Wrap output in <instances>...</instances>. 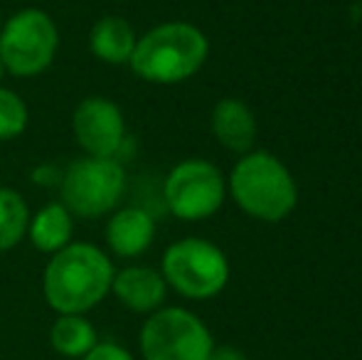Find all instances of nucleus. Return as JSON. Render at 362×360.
<instances>
[{"instance_id":"6ab92c4d","label":"nucleus","mask_w":362,"mask_h":360,"mask_svg":"<svg viewBox=\"0 0 362 360\" xmlns=\"http://www.w3.org/2000/svg\"><path fill=\"white\" fill-rule=\"evenodd\" d=\"M207 360H249V358L234 346H215L210 351V356H207Z\"/></svg>"},{"instance_id":"39448f33","label":"nucleus","mask_w":362,"mask_h":360,"mask_svg":"<svg viewBox=\"0 0 362 360\" xmlns=\"http://www.w3.org/2000/svg\"><path fill=\"white\" fill-rule=\"evenodd\" d=\"M163 279L187 298H212L227 286L229 262L217 245L200 237L173 242L163 255Z\"/></svg>"},{"instance_id":"7ed1b4c3","label":"nucleus","mask_w":362,"mask_h":360,"mask_svg":"<svg viewBox=\"0 0 362 360\" xmlns=\"http://www.w3.org/2000/svg\"><path fill=\"white\" fill-rule=\"evenodd\" d=\"M229 192L247 215L264 222H281L298 200L291 170L267 151L244 153L229 175Z\"/></svg>"},{"instance_id":"4468645a","label":"nucleus","mask_w":362,"mask_h":360,"mask_svg":"<svg viewBox=\"0 0 362 360\" xmlns=\"http://www.w3.org/2000/svg\"><path fill=\"white\" fill-rule=\"evenodd\" d=\"M72 217L74 215L62 202H49L42 210L35 212L28 225V237L35 250L54 255L62 247H67L72 242V232H74Z\"/></svg>"},{"instance_id":"f257e3e1","label":"nucleus","mask_w":362,"mask_h":360,"mask_svg":"<svg viewBox=\"0 0 362 360\" xmlns=\"http://www.w3.org/2000/svg\"><path fill=\"white\" fill-rule=\"evenodd\" d=\"M111 260L89 242H69L45 267L42 294L57 313H86L104 301L114 279Z\"/></svg>"},{"instance_id":"423d86ee","label":"nucleus","mask_w":362,"mask_h":360,"mask_svg":"<svg viewBox=\"0 0 362 360\" xmlns=\"http://www.w3.org/2000/svg\"><path fill=\"white\" fill-rule=\"evenodd\" d=\"M126 190V170L116 158L84 156L64 170L62 205L76 217H101L119 205Z\"/></svg>"},{"instance_id":"6e6552de","label":"nucleus","mask_w":362,"mask_h":360,"mask_svg":"<svg viewBox=\"0 0 362 360\" xmlns=\"http://www.w3.org/2000/svg\"><path fill=\"white\" fill-rule=\"evenodd\" d=\"M227 180L217 166L202 158H187L168 173L163 200L168 210L185 222L207 220L222 207Z\"/></svg>"},{"instance_id":"aec40b11","label":"nucleus","mask_w":362,"mask_h":360,"mask_svg":"<svg viewBox=\"0 0 362 360\" xmlns=\"http://www.w3.org/2000/svg\"><path fill=\"white\" fill-rule=\"evenodd\" d=\"M3 72H5V67H3V62H0V79H3Z\"/></svg>"},{"instance_id":"f3484780","label":"nucleus","mask_w":362,"mask_h":360,"mask_svg":"<svg viewBox=\"0 0 362 360\" xmlns=\"http://www.w3.org/2000/svg\"><path fill=\"white\" fill-rule=\"evenodd\" d=\"M28 129V106L13 89L0 87V141L18 139Z\"/></svg>"},{"instance_id":"f8f14e48","label":"nucleus","mask_w":362,"mask_h":360,"mask_svg":"<svg viewBox=\"0 0 362 360\" xmlns=\"http://www.w3.org/2000/svg\"><path fill=\"white\" fill-rule=\"evenodd\" d=\"M210 126L219 144L234 153H247L257 139L254 111L242 99H219L212 109Z\"/></svg>"},{"instance_id":"20e7f679","label":"nucleus","mask_w":362,"mask_h":360,"mask_svg":"<svg viewBox=\"0 0 362 360\" xmlns=\"http://www.w3.org/2000/svg\"><path fill=\"white\" fill-rule=\"evenodd\" d=\"M59 30L40 8H25L0 28V62L15 77H35L54 62Z\"/></svg>"},{"instance_id":"2eb2a0df","label":"nucleus","mask_w":362,"mask_h":360,"mask_svg":"<svg viewBox=\"0 0 362 360\" xmlns=\"http://www.w3.org/2000/svg\"><path fill=\"white\" fill-rule=\"evenodd\" d=\"M49 343L64 358H84L99 343L96 328L84 313H59L49 328Z\"/></svg>"},{"instance_id":"a211bd4d","label":"nucleus","mask_w":362,"mask_h":360,"mask_svg":"<svg viewBox=\"0 0 362 360\" xmlns=\"http://www.w3.org/2000/svg\"><path fill=\"white\" fill-rule=\"evenodd\" d=\"M79 360H136L126 348L116 346V343H96L84 358Z\"/></svg>"},{"instance_id":"9d476101","label":"nucleus","mask_w":362,"mask_h":360,"mask_svg":"<svg viewBox=\"0 0 362 360\" xmlns=\"http://www.w3.org/2000/svg\"><path fill=\"white\" fill-rule=\"evenodd\" d=\"M111 291L131 311L153 313L165 301L168 284L160 272L151 269V267L134 265V267H124L121 272H114Z\"/></svg>"},{"instance_id":"f03ea898","label":"nucleus","mask_w":362,"mask_h":360,"mask_svg":"<svg viewBox=\"0 0 362 360\" xmlns=\"http://www.w3.org/2000/svg\"><path fill=\"white\" fill-rule=\"evenodd\" d=\"M210 52L205 33L190 23H163L139 37L131 69L151 84H180L195 77Z\"/></svg>"},{"instance_id":"dca6fc26","label":"nucleus","mask_w":362,"mask_h":360,"mask_svg":"<svg viewBox=\"0 0 362 360\" xmlns=\"http://www.w3.org/2000/svg\"><path fill=\"white\" fill-rule=\"evenodd\" d=\"M30 212L23 195L13 187H0V252L13 250L28 235Z\"/></svg>"},{"instance_id":"0eeeda50","label":"nucleus","mask_w":362,"mask_h":360,"mask_svg":"<svg viewBox=\"0 0 362 360\" xmlns=\"http://www.w3.org/2000/svg\"><path fill=\"white\" fill-rule=\"evenodd\" d=\"M212 348L210 328L180 306L158 308L141 328L144 360H207Z\"/></svg>"},{"instance_id":"1a4fd4ad","label":"nucleus","mask_w":362,"mask_h":360,"mask_svg":"<svg viewBox=\"0 0 362 360\" xmlns=\"http://www.w3.org/2000/svg\"><path fill=\"white\" fill-rule=\"evenodd\" d=\"M74 139L86 156L96 158H116L126 144L124 111L106 96H86L79 101L72 116Z\"/></svg>"},{"instance_id":"9b49d317","label":"nucleus","mask_w":362,"mask_h":360,"mask_svg":"<svg viewBox=\"0 0 362 360\" xmlns=\"http://www.w3.org/2000/svg\"><path fill=\"white\" fill-rule=\"evenodd\" d=\"M153 237H156V220L144 207H121L106 225V245L116 257L124 260L144 255L153 245Z\"/></svg>"},{"instance_id":"ddd939ff","label":"nucleus","mask_w":362,"mask_h":360,"mask_svg":"<svg viewBox=\"0 0 362 360\" xmlns=\"http://www.w3.org/2000/svg\"><path fill=\"white\" fill-rule=\"evenodd\" d=\"M136 42H139V37H136L134 28L121 15H106V18L96 20L89 33L91 54L101 62L114 64V67L131 62Z\"/></svg>"}]
</instances>
